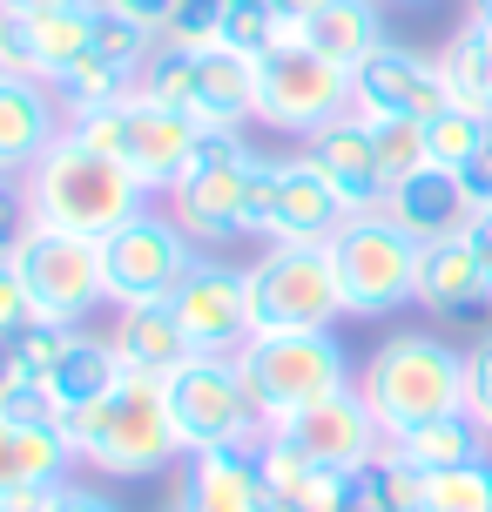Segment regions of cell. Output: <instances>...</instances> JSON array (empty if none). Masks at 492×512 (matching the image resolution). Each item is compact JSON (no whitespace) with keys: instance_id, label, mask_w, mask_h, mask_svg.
I'll use <instances>...</instances> for the list:
<instances>
[{"instance_id":"6da1fadb","label":"cell","mask_w":492,"mask_h":512,"mask_svg":"<svg viewBox=\"0 0 492 512\" xmlns=\"http://www.w3.org/2000/svg\"><path fill=\"white\" fill-rule=\"evenodd\" d=\"M68 445H75V465L102 472V479H156L162 465L189 459L176 418H169V391L149 371H122L108 398L81 405L68 418Z\"/></svg>"},{"instance_id":"7a4b0ae2","label":"cell","mask_w":492,"mask_h":512,"mask_svg":"<svg viewBox=\"0 0 492 512\" xmlns=\"http://www.w3.org/2000/svg\"><path fill=\"white\" fill-rule=\"evenodd\" d=\"M21 196H27V216H34V223L75 230V236H108V230H122L129 216L149 209V189H142L115 155L88 149L75 128L21 176Z\"/></svg>"},{"instance_id":"3957f363","label":"cell","mask_w":492,"mask_h":512,"mask_svg":"<svg viewBox=\"0 0 492 512\" xmlns=\"http://www.w3.org/2000/svg\"><path fill=\"white\" fill-rule=\"evenodd\" d=\"M358 391L371 418L385 425V438H398L425 418L466 411V351H452L425 331H398L371 351V364L358 371Z\"/></svg>"},{"instance_id":"277c9868","label":"cell","mask_w":492,"mask_h":512,"mask_svg":"<svg viewBox=\"0 0 492 512\" xmlns=\"http://www.w3.org/2000/svg\"><path fill=\"white\" fill-rule=\"evenodd\" d=\"M243 277H250V337L331 331L337 317H351L331 243H263Z\"/></svg>"},{"instance_id":"5b68a950","label":"cell","mask_w":492,"mask_h":512,"mask_svg":"<svg viewBox=\"0 0 492 512\" xmlns=\"http://www.w3.org/2000/svg\"><path fill=\"white\" fill-rule=\"evenodd\" d=\"M236 371L250 384V405L257 418L277 432L284 418L297 411H311L317 398H331L344 391L351 378V358H344V344L331 331H284V337H250L243 351H236Z\"/></svg>"},{"instance_id":"8992f818","label":"cell","mask_w":492,"mask_h":512,"mask_svg":"<svg viewBox=\"0 0 492 512\" xmlns=\"http://www.w3.org/2000/svg\"><path fill=\"white\" fill-rule=\"evenodd\" d=\"M418 243L412 230H398L385 209H358L344 216L331 236V263L344 283V310L351 317H391V310L418 304Z\"/></svg>"},{"instance_id":"52a82bcc","label":"cell","mask_w":492,"mask_h":512,"mask_svg":"<svg viewBox=\"0 0 492 512\" xmlns=\"http://www.w3.org/2000/svg\"><path fill=\"white\" fill-rule=\"evenodd\" d=\"M68 128H75L88 149L115 155V162H122V169L149 189V196H169V189H176L182 162H189L196 135H203L189 115L149 102L142 88H135V95H122V102H108V108H95V115H75Z\"/></svg>"},{"instance_id":"ba28073f","label":"cell","mask_w":492,"mask_h":512,"mask_svg":"<svg viewBox=\"0 0 492 512\" xmlns=\"http://www.w3.org/2000/svg\"><path fill=\"white\" fill-rule=\"evenodd\" d=\"M250 162H257V149L243 142V128H203L196 135V149H189L176 189H169V216L196 236V250H223L243 236Z\"/></svg>"},{"instance_id":"9c48e42d","label":"cell","mask_w":492,"mask_h":512,"mask_svg":"<svg viewBox=\"0 0 492 512\" xmlns=\"http://www.w3.org/2000/svg\"><path fill=\"white\" fill-rule=\"evenodd\" d=\"M7 263L21 270L27 297L41 317L54 324H88L108 304V270H102V236H75V230H48V223H27L14 236Z\"/></svg>"},{"instance_id":"30bf717a","label":"cell","mask_w":492,"mask_h":512,"mask_svg":"<svg viewBox=\"0 0 492 512\" xmlns=\"http://www.w3.org/2000/svg\"><path fill=\"white\" fill-rule=\"evenodd\" d=\"M169 391V418H176L182 452H216V445H257L270 425L250 405V384L223 351H196V358L162 378Z\"/></svg>"},{"instance_id":"8fae6325","label":"cell","mask_w":492,"mask_h":512,"mask_svg":"<svg viewBox=\"0 0 492 512\" xmlns=\"http://www.w3.org/2000/svg\"><path fill=\"white\" fill-rule=\"evenodd\" d=\"M196 236L182 230L169 209H142L129 216L122 230L102 236V270H108V304L115 310H135V304H169L176 297V283L189 277V263H196Z\"/></svg>"},{"instance_id":"7c38bea8","label":"cell","mask_w":492,"mask_h":512,"mask_svg":"<svg viewBox=\"0 0 492 512\" xmlns=\"http://www.w3.org/2000/svg\"><path fill=\"white\" fill-rule=\"evenodd\" d=\"M337 115H351V75L337 61H324L311 41H284L257 61V122L317 135Z\"/></svg>"},{"instance_id":"4fadbf2b","label":"cell","mask_w":492,"mask_h":512,"mask_svg":"<svg viewBox=\"0 0 492 512\" xmlns=\"http://www.w3.org/2000/svg\"><path fill=\"white\" fill-rule=\"evenodd\" d=\"M452 102L445 95V68L439 54H418L405 41H385V48L351 68V115L364 122H425Z\"/></svg>"},{"instance_id":"5bb4252c","label":"cell","mask_w":492,"mask_h":512,"mask_svg":"<svg viewBox=\"0 0 492 512\" xmlns=\"http://www.w3.org/2000/svg\"><path fill=\"white\" fill-rule=\"evenodd\" d=\"M169 310L182 317V331H189L196 351L236 358V351L250 344V277H243L236 263H223V256H209V250L189 263V277L176 283Z\"/></svg>"},{"instance_id":"9a60e30c","label":"cell","mask_w":492,"mask_h":512,"mask_svg":"<svg viewBox=\"0 0 492 512\" xmlns=\"http://www.w3.org/2000/svg\"><path fill=\"white\" fill-rule=\"evenodd\" d=\"M277 438H290L304 459L331 465V472H364V465L385 452V425L371 418V405H364L358 384H344V391H331V398H317L311 411L284 418Z\"/></svg>"},{"instance_id":"2e32d148","label":"cell","mask_w":492,"mask_h":512,"mask_svg":"<svg viewBox=\"0 0 492 512\" xmlns=\"http://www.w3.org/2000/svg\"><path fill=\"white\" fill-rule=\"evenodd\" d=\"M61 135H68V108H61V95L48 81L0 75V176L21 182Z\"/></svg>"},{"instance_id":"e0dca14e","label":"cell","mask_w":492,"mask_h":512,"mask_svg":"<svg viewBox=\"0 0 492 512\" xmlns=\"http://www.w3.org/2000/svg\"><path fill=\"white\" fill-rule=\"evenodd\" d=\"M304 155L317 162V176L344 196L351 216L385 203L391 182H385V169H378V142H371V122H364V115H337V122H324L317 135H304Z\"/></svg>"},{"instance_id":"ac0fdd59","label":"cell","mask_w":492,"mask_h":512,"mask_svg":"<svg viewBox=\"0 0 492 512\" xmlns=\"http://www.w3.org/2000/svg\"><path fill=\"white\" fill-rule=\"evenodd\" d=\"M378 209H385L398 230H412L418 243L466 236V223L479 216V203H472L466 176H459V169H439V162H425V169H412L405 182H391Z\"/></svg>"},{"instance_id":"d6986e66","label":"cell","mask_w":492,"mask_h":512,"mask_svg":"<svg viewBox=\"0 0 492 512\" xmlns=\"http://www.w3.org/2000/svg\"><path fill=\"white\" fill-rule=\"evenodd\" d=\"M351 209L331 182L317 176L311 155H277V203H270V236L263 243H331Z\"/></svg>"},{"instance_id":"ffe728a7","label":"cell","mask_w":492,"mask_h":512,"mask_svg":"<svg viewBox=\"0 0 492 512\" xmlns=\"http://www.w3.org/2000/svg\"><path fill=\"white\" fill-rule=\"evenodd\" d=\"M182 115L196 128H250L257 122V61L230 48L189 54V102Z\"/></svg>"},{"instance_id":"44dd1931","label":"cell","mask_w":492,"mask_h":512,"mask_svg":"<svg viewBox=\"0 0 492 512\" xmlns=\"http://www.w3.org/2000/svg\"><path fill=\"white\" fill-rule=\"evenodd\" d=\"M257 445L189 452V472H182V499H189V512H270V486H263Z\"/></svg>"},{"instance_id":"7402d4cb","label":"cell","mask_w":492,"mask_h":512,"mask_svg":"<svg viewBox=\"0 0 492 512\" xmlns=\"http://www.w3.org/2000/svg\"><path fill=\"white\" fill-rule=\"evenodd\" d=\"M418 304L432 310V317H479V310L492 304L486 277H479V256H472L466 236L425 243V256H418Z\"/></svg>"},{"instance_id":"603a6c76","label":"cell","mask_w":492,"mask_h":512,"mask_svg":"<svg viewBox=\"0 0 492 512\" xmlns=\"http://www.w3.org/2000/svg\"><path fill=\"white\" fill-rule=\"evenodd\" d=\"M108 337H115L122 364H129V371H149V378H169V371H182V364L196 358V344H189V331H182V317L169 304L115 310Z\"/></svg>"},{"instance_id":"cb8c5ba5","label":"cell","mask_w":492,"mask_h":512,"mask_svg":"<svg viewBox=\"0 0 492 512\" xmlns=\"http://www.w3.org/2000/svg\"><path fill=\"white\" fill-rule=\"evenodd\" d=\"M75 465V445H68V425H14L0 411V492L21 486H61Z\"/></svg>"},{"instance_id":"d4e9b609","label":"cell","mask_w":492,"mask_h":512,"mask_svg":"<svg viewBox=\"0 0 492 512\" xmlns=\"http://www.w3.org/2000/svg\"><path fill=\"white\" fill-rule=\"evenodd\" d=\"M398 459L412 465V472H452V465H472V459H492V432L472 418V411H445V418H425L412 432L385 438Z\"/></svg>"},{"instance_id":"484cf974","label":"cell","mask_w":492,"mask_h":512,"mask_svg":"<svg viewBox=\"0 0 492 512\" xmlns=\"http://www.w3.org/2000/svg\"><path fill=\"white\" fill-rule=\"evenodd\" d=\"M122 371H129V364H122V351H115V337H102V331H75V337H68V351L54 358V371H48L41 384L54 391V405L75 418L81 405L108 398V391L122 384Z\"/></svg>"},{"instance_id":"4316f807","label":"cell","mask_w":492,"mask_h":512,"mask_svg":"<svg viewBox=\"0 0 492 512\" xmlns=\"http://www.w3.org/2000/svg\"><path fill=\"white\" fill-rule=\"evenodd\" d=\"M378 7H385V0H324L311 21H304V41L351 75L358 61H371V54L385 48V14H378Z\"/></svg>"},{"instance_id":"83f0119b","label":"cell","mask_w":492,"mask_h":512,"mask_svg":"<svg viewBox=\"0 0 492 512\" xmlns=\"http://www.w3.org/2000/svg\"><path fill=\"white\" fill-rule=\"evenodd\" d=\"M439 68H445V95L492 122V34H486V27H479V21L459 27V34L439 48Z\"/></svg>"},{"instance_id":"f1b7e54d","label":"cell","mask_w":492,"mask_h":512,"mask_svg":"<svg viewBox=\"0 0 492 512\" xmlns=\"http://www.w3.org/2000/svg\"><path fill=\"white\" fill-rule=\"evenodd\" d=\"M34 21V14H27ZM95 54V7H75V14H41L34 21V68H41V81H61L75 61H88Z\"/></svg>"},{"instance_id":"f546056e","label":"cell","mask_w":492,"mask_h":512,"mask_svg":"<svg viewBox=\"0 0 492 512\" xmlns=\"http://www.w3.org/2000/svg\"><path fill=\"white\" fill-rule=\"evenodd\" d=\"M486 142H492V122L472 115V108H459V102H445L439 115H425V155H432L439 169H459V176H466Z\"/></svg>"},{"instance_id":"4dcf8cb0","label":"cell","mask_w":492,"mask_h":512,"mask_svg":"<svg viewBox=\"0 0 492 512\" xmlns=\"http://www.w3.org/2000/svg\"><path fill=\"white\" fill-rule=\"evenodd\" d=\"M358 492H364V512H425V472H412L391 445L358 472Z\"/></svg>"},{"instance_id":"1f68e13d","label":"cell","mask_w":492,"mask_h":512,"mask_svg":"<svg viewBox=\"0 0 492 512\" xmlns=\"http://www.w3.org/2000/svg\"><path fill=\"white\" fill-rule=\"evenodd\" d=\"M54 95H61L68 122H75V115H95V108H108V102H122V95H135V75L108 68L102 54H88V61H75L68 75L54 81Z\"/></svg>"},{"instance_id":"d6a6232c","label":"cell","mask_w":492,"mask_h":512,"mask_svg":"<svg viewBox=\"0 0 492 512\" xmlns=\"http://www.w3.org/2000/svg\"><path fill=\"white\" fill-rule=\"evenodd\" d=\"M156 48H162L156 27L129 21V14H115V7H95V54H102L108 68H122V75H142Z\"/></svg>"},{"instance_id":"836d02e7","label":"cell","mask_w":492,"mask_h":512,"mask_svg":"<svg viewBox=\"0 0 492 512\" xmlns=\"http://www.w3.org/2000/svg\"><path fill=\"white\" fill-rule=\"evenodd\" d=\"M425 512H492V459L432 472L425 479Z\"/></svg>"},{"instance_id":"e575fe53","label":"cell","mask_w":492,"mask_h":512,"mask_svg":"<svg viewBox=\"0 0 492 512\" xmlns=\"http://www.w3.org/2000/svg\"><path fill=\"white\" fill-rule=\"evenodd\" d=\"M223 21H230V0H176V14H169V27H162V41H169V48L203 54V48L223 41Z\"/></svg>"},{"instance_id":"d590c367","label":"cell","mask_w":492,"mask_h":512,"mask_svg":"<svg viewBox=\"0 0 492 512\" xmlns=\"http://www.w3.org/2000/svg\"><path fill=\"white\" fill-rule=\"evenodd\" d=\"M371 142H378V169L385 182H405L412 169H425V122H371Z\"/></svg>"},{"instance_id":"8d00e7d4","label":"cell","mask_w":492,"mask_h":512,"mask_svg":"<svg viewBox=\"0 0 492 512\" xmlns=\"http://www.w3.org/2000/svg\"><path fill=\"white\" fill-rule=\"evenodd\" d=\"M75 331H81V324H54V317H34V324H21V331H14V351H21L27 378H48L54 358L68 351V337H75Z\"/></svg>"},{"instance_id":"74e56055","label":"cell","mask_w":492,"mask_h":512,"mask_svg":"<svg viewBox=\"0 0 492 512\" xmlns=\"http://www.w3.org/2000/svg\"><path fill=\"white\" fill-rule=\"evenodd\" d=\"M0 75L41 81V68H34V21L14 14V7H0Z\"/></svg>"},{"instance_id":"f35d334b","label":"cell","mask_w":492,"mask_h":512,"mask_svg":"<svg viewBox=\"0 0 492 512\" xmlns=\"http://www.w3.org/2000/svg\"><path fill=\"white\" fill-rule=\"evenodd\" d=\"M270 203H277V155L250 162V189H243V236H270Z\"/></svg>"},{"instance_id":"ab89813d","label":"cell","mask_w":492,"mask_h":512,"mask_svg":"<svg viewBox=\"0 0 492 512\" xmlns=\"http://www.w3.org/2000/svg\"><path fill=\"white\" fill-rule=\"evenodd\" d=\"M0 411L14 418V425H68V411L54 405V391L41 378H27V384H14L7 398H0Z\"/></svg>"},{"instance_id":"60d3db41","label":"cell","mask_w":492,"mask_h":512,"mask_svg":"<svg viewBox=\"0 0 492 512\" xmlns=\"http://www.w3.org/2000/svg\"><path fill=\"white\" fill-rule=\"evenodd\" d=\"M466 411L492 432V337H479L466 351Z\"/></svg>"},{"instance_id":"b9f144b4","label":"cell","mask_w":492,"mask_h":512,"mask_svg":"<svg viewBox=\"0 0 492 512\" xmlns=\"http://www.w3.org/2000/svg\"><path fill=\"white\" fill-rule=\"evenodd\" d=\"M41 310H34V297H27V283H21V270L0 256V337H14L21 324H34Z\"/></svg>"},{"instance_id":"7bdbcfd3","label":"cell","mask_w":492,"mask_h":512,"mask_svg":"<svg viewBox=\"0 0 492 512\" xmlns=\"http://www.w3.org/2000/svg\"><path fill=\"white\" fill-rule=\"evenodd\" d=\"M68 486V479H61ZM61 486H21V492H0V512H54L61 506Z\"/></svg>"},{"instance_id":"ee69618b","label":"cell","mask_w":492,"mask_h":512,"mask_svg":"<svg viewBox=\"0 0 492 512\" xmlns=\"http://www.w3.org/2000/svg\"><path fill=\"white\" fill-rule=\"evenodd\" d=\"M102 7H115V14H129V21H142V27H169V14H176V0H102Z\"/></svg>"},{"instance_id":"f6af8a7d","label":"cell","mask_w":492,"mask_h":512,"mask_svg":"<svg viewBox=\"0 0 492 512\" xmlns=\"http://www.w3.org/2000/svg\"><path fill=\"white\" fill-rule=\"evenodd\" d=\"M466 243H472V256H479V277H486V297H492V209H479L466 223Z\"/></svg>"},{"instance_id":"bcb514c9","label":"cell","mask_w":492,"mask_h":512,"mask_svg":"<svg viewBox=\"0 0 492 512\" xmlns=\"http://www.w3.org/2000/svg\"><path fill=\"white\" fill-rule=\"evenodd\" d=\"M54 512H122L108 492H95V486H61V506Z\"/></svg>"},{"instance_id":"7dc6e473","label":"cell","mask_w":492,"mask_h":512,"mask_svg":"<svg viewBox=\"0 0 492 512\" xmlns=\"http://www.w3.org/2000/svg\"><path fill=\"white\" fill-rule=\"evenodd\" d=\"M466 189H472V203H479V209H492V142L479 149V162L466 169Z\"/></svg>"},{"instance_id":"c3c4849f","label":"cell","mask_w":492,"mask_h":512,"mask_svg":"<svg viewBox=\"0 0 492 512\" xmlns=\"http://www.w3.org/2000/svg\"><path fill=\"white\" fill-rule=\"evenodd\" d=\"M0 7H14V14H75V7H102V0H0Z\"/></svg>"},{"instance_id":"681fc988","label":"cell","mask_w":492,"mask_h":512,"mask_svg":"<svg viewBox=\"0 0 492 512\" xmlns=\"http://www.w3.org/2000/svg\"><path fill=\"white\" fill-rule=\"evenodd\" d=\"M14 384H27V364H21V351H14V337H0V398H7Z\"/></svg>"},{"instance_id":"f907efd6","label":"cell","mask_w":492,"mask_h":512,"mask_svg":"<svg viewBox=\"0 0 492 512\" xmlns=\"http://www.w3.org/2000/svg\"><path fill=\"white\" fill-rule=\"evenodd\" d=\"M472 21H479V27L492 34V0H472Z\"/></svg>"},{"instance_id":"816d5d0a","label":"cell","mask_w":492,"mask_h":512,"mask_svg":"<svg viewBox=\"0 0 492 512\" xmlns=\"http://www.w3.org/2000/svg\"><path fill=\"white\" fill-rule=\"evenodd\" d=\"M385 7H418V0H385Z\"/></svg>"},{"instance_id":"f5cc1de1","label":"cell","mask_w":492,"mask_h":512,"mask_svg":"<svg viewBox=\"0 0 492 512\" xmlns=\"http://www.w3.org/2000/svg\"><path fill=\"white\" fill-rule=\"evenodd\" d=\"M337 512H364V499H358V506H337Z\"/></svg>"},{"instance_id":"db71d44e","label":"cell","mask_w":492,"mask_h":512,"mask_svg":"<svg viewBox=\"0 0 492 512\" xmlns=\"http://www.w3.org/2000/svg\"><path fill=\"white\" fill-rule=\"evenodd\" d=\"M0 182H14V176H0Z\"/></svg>"}]
</instances>
